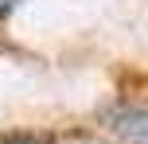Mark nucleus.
Instances as JSON below:
<instances>
[{"label": "nucleus", "mask_w": 148, "mask_h": 144, "mask_svg": "<svg viewBox=\"0 0 148 144\" xmlns=\"http://www.w3.org/2000/svg\"><path fill=\"white\" fill-rule=\"evenodd\" d=\"M113 132L125 144H148V109L144 105H125L113 113Z\"/></svg>", "instance_id": "nucleus-1"}, {"label": "nucleus", "mask_w": 148, "mask_h": 144, "mask_svg": "<svg viewBox=\"0 0 148 144\" xmlns=\"http://www.w3.org/2000/svg\"><path fill=\"white\" fill-rule=\"evenodd\" d=\"M16 8H20V0H0V20H8Z\"/></svg>", "instance_id": "nucleus-2"}]
</instances>
